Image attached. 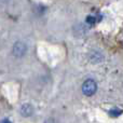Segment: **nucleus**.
<instances>
[{
  "label": "nucleus",
  "mask_w": 123,
  "mask_h": 123,
  "mask_svg": "<svg viewBox=\"0 0 123 123\" xmlns=\"http://www.w3.org/2000/svg\"><path fill=\"white\" fill-rule=\"evenodd\" d=\"M96 90H97V84L94 80L89 79V80L84 81L82 84V92L85 96H92L95 94Z\"/></svg>",
  "instance_id": "f257e3e1"
},
{
  "label": "nucleus",
  "mask_w": 123,
  "mask_h": 123,
  "mask_svg": "<svg viewBox=\"0 0 123 123\" xmlns=\"http://www.w3.org/2000/svg\"><path fill=\"white\" fill-rule=\"evenodd\" d=\"M27 52V45L25 44L22 41H17V42L14 43L12 49V54L15 56V57H22L24 56Z\"/></svg>",
  "instance_id": "f03ea898"
},
{
  "label": "nucleus",
  "mask_w": 123,
  "mask_h": 123,
  "mask_svg": "<svg viewBox=\"0 0 123 123\" xmlns=\"http://www.w3.org/2000/svg\"><path fill=\"white\" fill-rule=\"evenodd\" d=\"M19 112H21V115L23 116V117L28 118L34 113V108H32V106L30 104H24L21 106Z\"/></svg>",
  "instance_id": "7ed1b4c3"
},
{
  "label": "nucleus",
  "mask_w": 123,
  "mask_h": 123,
  "mask_svg": "<svg viewBox=\"0 0 123 123\" xmlns=\"http://www.w3.org/2000/svg\"><path fill=\"white\" fill-rule=\"evenodd\" d=\"M120 113H121V110H119V109H112V110H110V115L112 117H118Z\"/></svg>",
  "instance_id": "20e7f679"
},
{
  "label": "nucleus",
  "mask_w": 123,
  "mask_h": 123,
  "mask_svg": "<svg viewBox=\"0 0 123 123\" xmlns=\"http://www.w3.org/2000/svg\"><path fill=\"white\" fill-rule=\"evenodd\" d=\"M95 21H96L95 16H89V17L86 18L87 24H94V23H95Z\"/></svg>",
  "instance_id": "39448f33"
}]
</instances>
